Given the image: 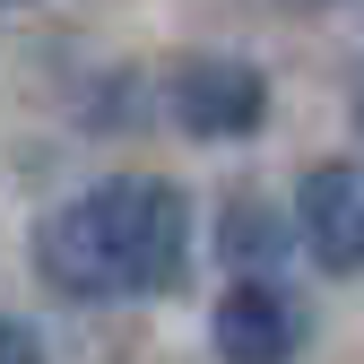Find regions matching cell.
<instances>
[{
    "label": "cell",
    "mask_w": 364,
    "mask_h": 364,
    "mask_svg": "<svg viewBox=\"0 0 364 364\" xmlns=\"http://www.w3.org/2000/svg\"><path fill=\"white\" fill-rule=\"evenodd\" d=\"M208 338H217L225 364H295L304 338H312V312H304V295L278 287V278H235V287L217 295Z\"/></svg>",
    "instance_id": "cell-3"
},
{
    "label": "cell",
    "mask_w": 364,
    "mask_h": 364,
    "mask_svg": "<svg viewBox=\"0 0 364 364\" xmlns=\"http://www.w3.org/2000/svg\"><path fill=\"white\" fill-rule=\"evenodd\" d=\"M0 9H9V0H0Z\"/></svg>",
    "instance_id": "cell-8"
},
{
    "label": "cell",
    "mask_w": 364,
    "mask_h": 364,
    "mask_svg": "<svg viewBox=\"0 0 364 364\" xmlns=\"http://www.w3.org/2000/svg\"><path fill=\"white\" fill-rule=\"evenodd\" d=\"M0 364H35V338L18 321H0Z\"/></svg>",
    "instance_id": "cell-6"
},
{
    "label": "cell",
    "mask_w": 364,
    "mask_h": 364,
    "mask_svg": "<svg viewBox=\"0 0 364 364\" xmlns=\"http://www.w3.org/2000/svg\"><path fill=\"white\" fill-rule=\"evenodd\" d=\"M173 122L191 139H252L269 122V70L260 61H235V53H191L165 87Z\"/></svg>",
    "instance_id": "cell-2"
},
{
    "label": "cell",
    "mask_w": 364,
    "mask_h": 364,
    "mask_svg": "<svg viewBox=\"0 0 364 364\" xmlns=\"http://www.w3.org/2000/svg\"><path fill=\"white\" fill-rule=\"evenodd\" d=\"M295 243L330 278L364 269V165H312L295 182Z\"/></svg>",
    "instance_id": "cell-4"
},
{
    "label": "cell",
    "mask_w": 364,
    "mask_h": 364,
    "mask_svg": "<svg viewBox=\"0 0 364 364\" xmlns=\"http://www.w3.org/2000/svg\"><path fill=\"white\" fill-rule=\"evenodd\" d=\"M191 269V200L165 173H105L35 225V278L70 304L173 295Z\"/></svg>",
    "instance_id": "cell-1"
},
{
    "label": "cell",
    "mask_w": 364,
    "mask_h": 364,
    "mask_svg": "<svg viewBox=\"0 0 364 364\" xmlns=\"http://www.w3.org/2000/svg\"><path fill=\"white\" fill-rule=\"evenodd\" d=\"M217 252L243 269V278H269L287 252H295V217H278L269 200H235L225 208V235H217Z\"/></svg>",
    "instance_id": "cell-5"
},
{
    "label": "cell",
    "mask_w": 364,
    "mask_h": 364,
    "mask_svg": "<svg viewBox=\"0 0 364 364\" xmlns=\"http://www.w3.org/2000/svg\"><path fill=\"white\" fill-rule=\"evenodd\" d=\"M355 130H364V96H355Z\"/></svg>",
    "instance_id": "cell-7"
}]
</instances>
